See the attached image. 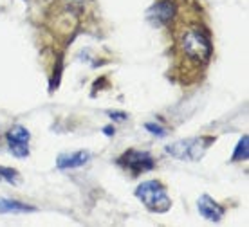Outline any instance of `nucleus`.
<instances>
[{"instance_id": "f257e3e1", "label": "nucleus", "mask_w": 249, "mask_h": 227, "mask_svg": "<svg viewBox=\"0 0 249 227\" xmlns=\"http://www.w3.org/2000/svg\"><path fill=\"white\" fill-rule=\"evenodd\" d=\"M179 51L193 65H206L213 56V43L212 38L202 27H188L179 36Z\"/></svg>"}, {"instance_id": "f03ea898", "label": "nucleus", "mask_w": 249, "mask_h": 227, "mask_svg": "<svg viewBox=\"0 0 249 227\" xmlns=\"http://www.w3.org/2000/svg\"><path fill=\"white\" fill-rule=\"evenodd\" d=\"M136 196L152 213H166L172 208V200L166 193V188L159 180H144L143 184L137 186Z\"/></svg>"}, {"instance_id": "7ed1b4c3", "label": "nucleus", "mask_w": 249, "mask_h": 227, "mask_svg": "<svg viewBox=\"0 0 249 227\" xmlns=\"http://www.w3.org/2000/svg\"><path fill=\"white\" fill-rule=\"evenodd\" d=\"M215 142V137H190V139H181V141H175L172 144L166 146V154H170L172 157L179 160H200L204 157L206 150L212 146Z\"/></svg>"}, {"instance_id": "20e7f679", "label": "nucleus", "mask_w": 249, "mask_h": 227, "mask_svg": "<svg viewBox=\"0 0 249 227\" xmlns=\"http://www.w3.org/2000/svg\"><path fill=\"white\" fill-rule=\"evenodd\" d=\"M118 164L130 173L132 177H139L143 173L154 170L156 160L148 152H139V150H126L118 159Z\"/></svg>"}, {"instance_id": "39448f33", "label": "nucleus", "mask_w": 249, "mask_h": 227, "mask_svg": "<svg viewBox=\"0 0 249 227\" xmlns=\"http://www.w3.org/2000/svg\"><path fill=\"white\" fill-rule=\"evenodd\" d=\"M175 13H177V7H175L174 0H157L154 6L148 7L146 20L152 25L161 27V25L170 24L175 18Z\"/></svg>"}, {"instance_id": "423d86ee", "label": "nucleus", "mask_w": 249, "mask_h": 227, "mask_svg": "<svg viewBox=\"0 0 249 227\" xmlns=\"http://www.w3.org/2000/svg\"><path fill=\"white\" fill-rule=\"evenodd\" d=\"M199 213L204 216L206 220L210 222H218L224 216V208L217 204L210 195H202L199 198Z\"/></svg>"}, {"instance_id": "0eeeda50", "label": "nucleus", "mask_w": 249, "mask_h": 227, "mask_svg": "<svg viewBox=\"0 0 249 227\" xmlns=\"http://www.w3.org/2000/svg\"><path fill=\"white\" fill-rule=\"evenodd\" d=\"M89 159H90V154L85 152V150H81V152H76V154L62 155V157L58 159L56 164L60 170H72V168H80V166H83Z\"/></svg>"}, {"instance_id": "6e6552de", "label": "nucleus", "mask_w": 249, "mask_h": 227, "mask_svg": "<svg viewBox=\"0 0 249 227\" xmlns=\"http://www.w3.org/2000/svg\"><path fill=\"white\" fill-rule=\"evenodd\" d=\"M29 211H35V208L18 202V200L0 198V213H29Z\"/></svg>"}, {"instance_id": "1a4fd4ad", "label": "nucleus", "mask_w": 249, "mask_h": 227, "mask_svg": "<svg viewBox=\"0 0 249 227\" xmlns=\"http://www.w3.org/2000/svg\"><path fill=\"white\" fill-rule=\"evenodd\" d=\"M6 137H7V142H29L31 134L27 132V128L17 124V126H13V128L7 132Z\"/></svg>"}, {"instance_id": "9d476101", "label": "nucleus", "mask_w": 249, "mask_h": 227, "mask_svg": "<svg viewBox=\"0 0 249 227\" xmlns=\"http://www.w3.org/2000/svg\"><path fill=\"white\" fill-rule=\"evenodd\" d=\"M248 142H249V137H248V135H244L242 139L238 141L237 150H235V154H233V157H231V160H233V162H242V160H248V157H249V146H248Z\"/></svg>"}, {"instance_id": "9b49d317", "label": "nucleus", "mask_w": 249, "mask_h": 227, "mask_svg": "<svg viewBox=\"0 0 249 227\" xmlns=\"http://www.w3.org/2000/svg\"><path fill=\"white\" fill-rule=\"evenodd\" d=\"M9 152L15 157H27L29 155V142H9Z\"/></svg>"}, {"instance_id": "f8f14e48", "label": "nucleus", "mask_w": 249, "mask_h": 227, "mask_svg": "<svg viewBox=\"0 0 249 227\" xmlns=\"http://www.w3.org/2000/svg\"><path fill=\"white\" fill-rule=\"evenodd\" d=\"M17 178V172L11 170V168H2L0 166V180H7V182H13Z\"/></svg>"}, {"instance_id": "ddd939ff", "label": "nucleus", "mask_w": 249, "mask_h": 227, "mask_svg": "<svg viewBox=\"0 0 249 227\" xmlns=\"http://www.w3.org/2000/svg\"><path fill=\"white\" fill-rule=\"evenodd\" d=\"M144 128L150 130V132H152L154 135H157V137H164V135H166L164 128H161V126H157V124H154V123H146L144 124Z\"/></svg>"}, {"instance_id": "4468645a", "label": "nucleus", "mask_w": 249, "mask_h": 227, "mask_svg": "<svg viewBox=\"0 0 249 227\" xmlns=\"http://www.w3.org/2000/svg\"><path fill=\"white\" fill-rule=\"evenodd\" d=\"M110 116H112V119H116V121H124V119H126V114H124V112H110Z\"/></svg>"}, {"instance_id": "2eb2a0df", "label": "nucleus", "mask_w": 249, "mask_h": 227, "mask_svg": "<svg viewBox=\"0 0 249 227\" xmlns=\"http://www.w3.org/2000/svg\"><path fill=\"white\" fill-rule=\"evenodd\" d=\"M105 134L107 135H112L114 134V128H112V126H107V128H105Z\"/></svg>"}]
</instances>
